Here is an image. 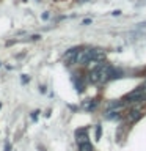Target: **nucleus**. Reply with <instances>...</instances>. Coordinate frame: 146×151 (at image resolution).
I'll use <instances>...</instances> for the list:
<instances>
[{"label":"nucleus","mask_w":146,"mask_h":151,"mask_svg":"<svg viewBox=\"0 0 146 151\" xmlns=\"http://www.w3.org/2000/svg\"><path fill=\"white\" fill-rule=\"evenodd\" d=\"M110 74H112V68L108 65H99L96 69L91 73V77H89V80L94 83H97V82H105V80L110 77Z\"/></svg>","instance_id":"1"},{"label":"nucleus","mask_w":146,"mask_h":151,"mask_svg":"<svg viewBox=\"0 0 146 151\" xmlns=\"http://www.w3.org/2000/svg\"><path fill=\"white\" fill-rule=\"evenodd\" d=\"M94 55H96V49H82L79 50L77 57H75V63L79 65H87L94 61Z\"/></svg>","instance_id":"2"},{"label":"nucleus","mask_w":146,"mask_h":151,"mask_svg":"<svg viewBox=\"0 0 146 151\" xmlns=\"http://www.w3.org/2000/svg\"><path fill=\"white\" fill-rule=\"evenodd\" d=\"M143 96H145V90L143 88H138V90H135V91H132L130 94H127L126 101L127 102H135V101H140Z\"/></svg>","instance_id":"3"},{"label":"nucleus","mask_w":146,"mask_h":151,"mask_svg":"<svg viewBox=\"0 0 146 151\" xmlns=\"http://www.w3.org/2000/svg\"><path fill=\"white\" fill-rule=\"evenodd\" d=\"M77 54H79V49H71V50H68V54L64 55V61L68 65H71L72 61H75V57H77Z\"/></svg>","instance_id":"4"},{"label":"nucleus","mask_w":146,"mask_h":151,"mask_svg":"<svg viewBox=\"0 0 146 151\" xmlns=\"http://www.w3.org/2000/svg\"><path fill=\"white\" fill-rule=\"evenodd\" d=\"M79 150L80 151H93V146H91V143L85 142V143H80L79 145Z\"/></svg>","instance_id":"5"},{"label":"nucleus","mask_w":146,"mask_h":151,"mask_svg":"<svg viewBox=\"0 0 146 151\" xmlns=\"http://www.w3.org/2000/svg\"><path fill=\"white\" fill-rule=\"evenodd\" d=\"M138 116H140V112L138 110H134V112H132V115H130V120H137Z\"/></svg>","instance_id":"6"},{"label":"nucleus","mask_w":146,"mask_h":151,"mask_svg":"<svg viewBox=\"0 0 146 151\" xmlns=\"http://www.w3.org/2000/svg\"><path fill=\"white\" fill-rule=\"evenodd\" d=\"M145 88H146V85H145Z\"/></svg>","instance_id":"7"}]
</instances>
